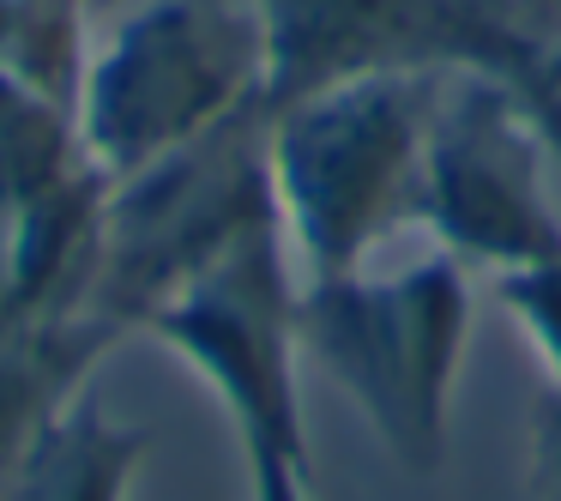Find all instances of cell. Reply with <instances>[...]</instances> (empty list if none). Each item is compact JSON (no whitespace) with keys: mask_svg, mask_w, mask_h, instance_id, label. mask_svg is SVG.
Here are the masks:
<instances>
[{"mask_svg":"<svg viewBox=\"0 0 561 501\" xmlns=\"http://www.w3.org/2000/svg\"><path fill=\"white\" fill-rule=\"evenodd\" d=\"M453 73H368L272 115V187L302 284L351 278L416 224L423 146Z\"/></svg>","mask_w":561,"mask_h":501,"instance_id":"cell-1","label":"cell"},{"mask_svg":"<svg viewBox=\"0 0 561 501\" xmlns=\"http://www.w3.org/2000/svg\"><path fill=\"white\" fill-rule=\"evenodd\" d=\"M266 91L254 0H146L91 43L73 122L110 182L151 170Z\"/></svg>","mask_w":561,"mask_h":501,"instance_id":"cell-2","label":"cell"},{"mask_svg":"<svg viewBox=\"0 0 561 501\" xmlns=\"http://www.w3.org/2000/svg\"><path fill=\"white\" fill-rule=\"evenodd\" d=\"M471 332V278L453 254H423L399 272L302 284V351L351 392L380 447L411 477L440 471L453 387Z\"/></svg>","mask_w":561,"mask_h":501,"instance_id":"cell-3","label":"cell"},{"mask_svg":"<svg viewBox=\"0 0 561 501\" xmlns=\"http://www.w3.org/2000/svg\"><path fill=\"white\" fill-rule=\"evenodd\" d=\"M266 25V115L368 73H477L537 115L561 163V98L549 49L513 0H254Z\"/></svg>","mask_w":561,"mask_h":501,"instance_id":"cell-4","label":"cell"},{"mask_svg":"<svg viewBox=\"0 0 561 501\" xmlns=\"http://www.w3.org/2000/svg\"><path fill=\"white\" fill-rule=\"evenodd\" d=\"M266 218H278L272 115L266 103H248L211 134L110 187L85 315L134 339L182 284H194L224 248Z\"/></svg>","mask_w":561,"mask_h":501,"instance_id":"cell-5","label":"cell"},{"mask_svg":"<svg viewBox=\"0 0 561 501\" xmlns=\"http://www.w3.org/2000/svg\"><path fill=\"white\" fill-rule=\"evenodd\" d=\"M146 332L175 351L211 399L224 405L248 453H278L308 465L302 417V272H296L284 218H266L230 242L194 284L170 296Z\"/></svg>","mask_w":561,"mask_h":501,"instance_id":"cell-6","label":"cell"},{"mask_svg":"<svg viewBox=\"0 0 561 501\" xmlns=\"http://www.w3.org/2000/svg\"><path fill=\"white\" fill-rule=\"evenodd\" d=\"M556 158L537 115L507 86L453 73L428 115L416 224L459 266L519 272L561 254V212L543 187Z\"/></svg>","mask_w":561,"mask_h":501,"instance_id":"cell-7","label":"cell"},{"mask_svg":"<svg viewBox=\"0 0 561 501\" xmlns=\"http://www.w3.org/2000/svg\"><path fill=\"white\" fill-rule=\"evenodd\" d=\"M122 344V332L91 315L31 320L0 339V496L19 477L25 453L43 441V429L85 399V380Z\"/></svg>","mask_w":561,"mask_h":501,"instance_id":"cell-8","label":"cell"},{"mask_svg":"<svg viewBox=\"0 0 561 501\" xmlns=\"http://www.w3.org/2000/svg\"><path fill=\"white\" fill-rule=\"evenodd\" d=\"M146 459V429L115 423L98 399H73L25 453L19 477L7 483V501H134Z\"/></svg>","mask_w":561,"mask_h":501,"instance_id":"cell-9","label":"cell"},{"mask_svg":"<svg viewBox=\"0 0 561 501\" xmlns=\"http://www.w3.org/2000/svg\"><path fill=\"white\" fill-rule=\"evenodd\" d=\"M85 175H98V163L79 139L73 103L0 67V224H13L19 212L43 206Z\"/></svg>","mask_w":561,"mask_h":501,"instance_id":"cell-10","label":"cell"},{"mask_svg":"<svg viewBox=\"0 0 561 501\" xmlns=\"http://www.w3.org/2000/svg\"><path fill=\"white\" fill-rule=\"evenodd\" d=\"M91 0H7V55L0 67H13L37 91L73 103L79 73L91 55Z\"/></svg>","mask_w":561,"mask_h":501,"instance_id":"cell-11","label":"cell"},{"mask_svg":"<svg viewBox=\"0 0 561 501\" xmlns=\"http://www.w3.org/2000/svg\"><path fill=\"white\" fill-rule=\"evenodd\" d=\"M495 291H501V308L531 339V351L543 356L549 387H561V254L519 272H495Z\"/></svg>","mask_w":561,"mask_h":501,"instance_id":"cell-12","label":"cell"},{"mask_svg":"<svg viewBox=\"0 0 561 501\" xmlns=\"http://www.w3.org/2000/svg\"><path fill=\"white\" fill-rule=\"evenodd\" d=\"M531 496L561 501V387H549L531 411Z\"/></svg>","mask_w":561,"mask_h":501,"instance_id":"cell-13","label":"cell"},{"mask_svg":"<svg viewBox=\"0 0 561 501\" xmlns=\"http://www.w3.org/2000/svg\"><path fill=\"white\" fill-rule=\"evenodd\" d=\"M248 501H314L308 465L278 459V453H248Z\"/></svg>","mask_w":561,"mask_h":501,"instance_id":"cell-14","label":"cell"},{"mask_svg":"<svg viewBox=\"0 0 561 501\" xmlns=\"http://www.w3.org/2000/svg\"><path fill=\"white\" fill-rule=\"evenodd\" d=\"M19 327H31V320L19 315V296H13V266H7V236H0V339H7V332H19Z\"/></svg>","mask_w":561,"mask_h":501,"instance_id":"cell-15","label":"cell"},{"mask_svg":"<svg viewBox=\"0 0 561 501\" xmlns=\"http://www.w3.org/2000/svg\"><path fill=\"white\" fill-rule=\"evenodd\" d=\"M549 86H556V98H561V43L549 49Z\"/></svg>","mask_w":561,"mask_h":501,"instance_id":"cell-16","label":"cell"},{"mask_svg":"<svg viewBox=\"0 0 561 501\" xmlns=\"http://www.w3.org/2000/svg\"><path fill=\"white\" fill-rule=\"evenodd\" d=\"M0 55H7V0H0Z\"/></svg>","mask_w":561,"mask_h":501,"instance_id":"cell-17","label":"cell"},{"mask_svg":"<svg viewBox=\"0 0 561 501\" xmlns=\"http://www.w3.org/2000/svg\"><path fill=\"white\" fill-rule=\"evenodd\" d=\"M91 7H98V13H115V7H122V0H91Z\"/></svg>","mask_w":561,"mask_h":501,"instance_id":"cell-18","label":"cell"},{"mask_svg":"<svg viewBox=\"0 0 561 501\" xmlns=\"http://www.w3.org/2000/svg\"><path fill=\"white\" fill-rule=\"evenodd\" d=\"M0 501H7V496H0Z\"/></svg>","mask_w":561,"mask_h":501,"instance_id":"cell-19","label":"cell"}]
</instances>
